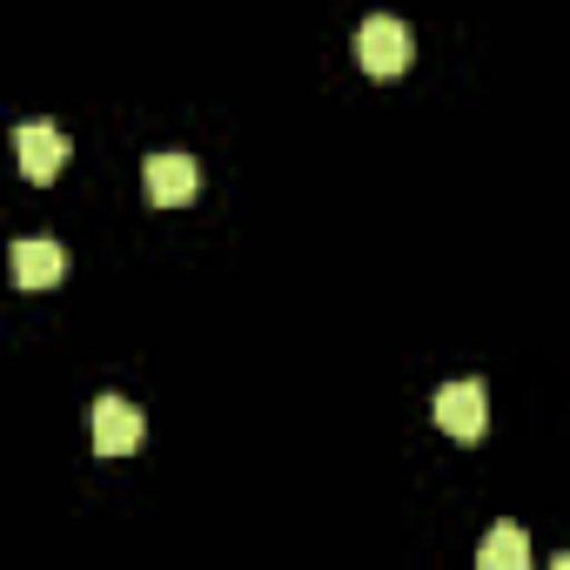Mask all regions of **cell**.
<instances>
[{
	"instance_id": "52a82bcc",
	"label": "cell",
	"mask_w": 570,
	"mask_h": 570,
	"mask_svg": "<svg viewBox=\"0 0 570 570\" xmlns=\"http://www.w3.org/2000/svg\"><path fill=\"white\" fill-rule=\"evenodd\" d=\"M530 563V537L517 523H497L483 543H476V570H523Z\"/></svg>"
},
{
	"instance_id": "5b68a950",
	"label": "cell",
	"mask_w": 570,
	"mask_h": 570,
	"mask_svg": "<svg viewBox=\"0 0 570 570\" xmlns=\"http://www.w3.org/2000/svg\"><path fill=\"white\" fill-rule=\"evenodd\" d=\"M95 450H101V456L141 450V410H135L128 396H101V403H95Z\"/></svg>"
},
{
	"instance_id": "ba28073f",
	"label": "cell",
	"mask_w": 570,
	"mask_h": 570,
	"mask_svg": "<svg viewBox=\"0 0 570 570\" xmlns=\"http://www.w3.org/2000/svg\"><path fill=\"white\" fill-rule=\"evenodd\" d=\"M550 563H557V570H570V550H557V557H550Z\"/></svg>"
},
{
	"instance_id": "6da1fadb",
	"label": "cell",
	"mask_w": 570,
	"mask_h": 570,
	"mask_svg": "<svg viewBox=\"0 0 570 570\" xmlns=\"http://www.w3.org/2000/svg\"><path fill=\"white\" fill-rule=\"evenodd\" d=\"M410 55H416V41H410V28H403L396 14H370V21L356 28V61H363V75H403Z\"/></svg>"
},
{
	"instance_id": "277c9868",
	"label": "cell",
	"mask_w": 570,
	"mask_h": 570,
	"mask_svg": "<svg viewBox=\"0 0 570 570\" xmlns=\"http://www.w3.org/2000/svg\"><path fill=\"white\" fill-rule=\"evenodd\" d=\"M436 423H443V436L476 443V436L490 430V396H483V383H443V390H436Z\"/></svg>"
},
{
	"instance_id": "3957f363",
	"label": "cell",
	"mask_w": 570,
	"mask_h": 570,
	"mask_svg": "<svg viewBox=\"0 0 570 570\" xmlns=\"http://www.w3.org/2000/svg\"><path fill=\"white\" fill-rule=\"evenodd\" d=\"M141 188H148L155 208H188L202 195V168L188 155H148L141 161Z\"/></svg>"
},
{
	"instance_id": "7a4b0ae2",
	"label": "cell",
	"mask_w": 570,
	"mask_h": 570,
	"mask_svg": "<svg viewBox=\"0 0 570 570\" xmlns=\"http://www.w3.org/2000/svg\"><path fill=\"white\" fill-rule=\"evenodd\" d=\"M14 155H21V175H28V181H55V175L68 168L75 141H68L55 121H21V128H14Z\"/></svg>"
},
{
	"instance_id": "8992f818",
	"label": "cell",
	"mask_w": 570,
	"mask_h": 570,
	"mask_svg": "<svg viewBox=\"0 0 570 570\" xmlns=\"http://www.w3.org/2000/svg\"><path fill=\"white\" fill-rule=\"evenodd\" d=\"M61 275H68V248L61 242H48V235L14 242V282H21V289H55Z\"/></svg>"
}]
</instances>
